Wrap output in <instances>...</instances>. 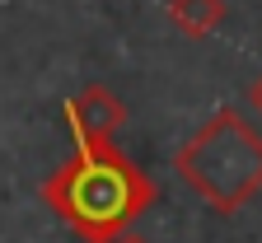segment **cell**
I'll use <instances>...</instances> for the list:
<instances>
[{
	"label": "cell",
	"instance_id": "3",
	"mask_svg": "<svg viewBox=\"0 0 262 243\" xmlns=\"http://www.w3.org/2000/svg\"><path fill=\"white\" fill-rule=\"evenodd\" d=\"M66 122H71L75 145H108L126 126V103L108 84H89L66 103Z\"/></svg>",
	"mask_w": 262,
	"mask_h": 243
},
{
	"label": "cell",
	"instance_id": "6",
	"mask_svg": "<svg viewBox=\"0 0 262 243\" xmlns=\"http://www.w3.org/2000/svg\"><path fill=\"white\" fill-rule=\"evenodd\" d=\"M117 243H145V238H131V234H122V238H117Z\"/></svg>",
	"mask_w": 262,
	"mask_h": 243
},
{
	"label": "cell",
	"instance_id": "2",
	"mask_svg": "<svg viewBox=\"0 0 262 243\" xmlns=\"http://www.w3.org/2000/svg\"><path fill=\"white\" fill-rule=\"evenodd\" d=\"M173 168L211 211L234 215L262 192V131L239 108H220L178 145Z\"/></svg>",
	"mask_w": 262,
	"mask_h": 243
},
{
	"label": "cell",
	"instance_id": "1",
	"mask_svg": "<svg viewBox=\"0 0 262 243\" xmlns=\"http://www.w3.org/2000/svg\"><path fill=\"white\" fill-rule=\"evenodd\" d=\"M42 201L56 211V220L75 238H84V243H117L150 211L155 183L113 141L108 145H80L42 183Z\"/></svg>",
	"mask_w": 262,
	"mask_h": 243
},
{
	"label": "cell",
	"instance_id": "4",
	"mask_svg": "<svg viewBox=\"0 0 262 243\" xmlns=\"http://www.w3.org/2000/svg\"><path fill=\"white\" fill-rule=\"evenodd\" d=\"M169 19L187 38H211L225 24V0H169Z\"/></svg>",
	"mask_w": 262,
	"mask_h": 243
},
{
	"label": "cell",
	"instance_id": "5",
	"mask_svg": "<svg viewBox=\"0 0 262 243\" xmlns=\"http://www.w3.org/2000/svg\"><path fill=\"white\" fill-rule=\"evenodd\" d=\"M248 103H253V108H257V113H262V75H257V80H253V89H248Z\"/></svg>",
	"mask_w": 262,
	"mask_h": 243
}]
</instances>
